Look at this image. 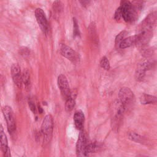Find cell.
Segmentation results:
<instances>
[{
    "label": "cell",
    "mask_w": 157,
    "mask_h": 157,
    "mask_svg": "<svg viewBox=\"0 0 157 157\" xmlns=\"http://www.w3.org/2000/svg\"><path fill=\"white\" fill-rule=\"evenodd\" d=\"M35 17L37 22L44 34L47 35L48 33V23L44 10L40 8H37L35 10Z\"/></svg>",
    "instance_id": "ba28073f"
},
{
    "label": "cell",
    "mask_w": 157,
    "mask_h": 157,
    "mask_svg": "<svg viewBox=\"0 0 157 157\" xmlns=\"http://www.w3.org/2000/svg\"><path fill=\"white\" fill-rule=\"evenodd\" d=\"M84 121L85 115L83 112L80 110H77L74 115V122L75 128L80 131L82 130L83 128Z\"/></svg>",
    "instance_id": "8fae6325"
},
{
    "label": "cell",
    "mask_w": 157,
    "mask_h": 157,
    "mask_svg": "<svg viewBox=\"0 0 157 157\" xmlns=\"http://www.w3.org/2000/svg\"><path fill=\"white\" fill-rule=\"evenodd\" d=\"M59 52L62 56L71 61L72 63L74 64H77L79 63L80 57L78 54L71 47L65 44H62L60 47Z\"/></svg>",
    "instance_id": "8992f818"
},
{
    "label": "cell",
    "mask_w": 157,
    "mask_h": 157,
    "mask_svg": "<svg viewBox=\"0 0 157 157\" xmlns=\"http://www.w3.org/2000/svg\"><path fill=\"white\" fill-rule=\"evenodd\" d=\"M2 110L6 121L8 131L10 134L14 133L16 130V123L13 112L11 107L6 105L2 108Z\"/></svg>",
    "instance_id": "3957f363"
},
{
    "label": "cell",
    "mask_w": 157,
    "mask_h": 157,
    "mask_svg": "<svg viewBox=\"0 0 157 157\" xmlns=\"http://www.w3.org/2000/svg\"><path fill=\"white\" fill-rule=\"evenodd\" d=\"M100 66H101L102 68L104 69L105 70H109L110 66V63L109 59H107V57L103 56L100 61Z\"/></svg>",
    "instance_id": "ffe728a7"
},
{
    "label": "cell",
    "mask_w": 157,
    "mask_h": 157,
    "mask_svg": "<svg viewBox=\"0 0 157 157\" xmlns=\"http://www.w3.org/2000/svg\"><path fill=\"white\" fill-rule=\"evenodd\" d=\"M142 5L141 2H132L129 1H122L120 7L123 19L127 23L134 22L142 9Z\"/></svg>",
    "instance_id": "6da1fadb"
},
{
    "label": "cell",
    "mask_w": 157,
    "mask_h": 157,
    "mask_svg": "<svg viewBox=\"0 0 157 157\" xmlns=\"http://www.w3.org/2000/svg\"><path fill=\"white\" fill-rule=\"evenodd\" d=\"M57 83L61 96L66 101L71 96L72 93L70 90L69 82L66 76L63 74H60L58 77Z\"/></svg>",
    "instance_id": "52a82bcc"
},
{
    "label": "cell",
    "mask_w": 157,
    "mask_h": 157,
    "mask_svg": "<svg viewBox=\"0 0 157 157\" xmlns=\"http://www.w3.org/2000/svg\"><path fill=\"white\" fill-rule=\"evenodd\" d=\"M73 25H74V36H78L80 35V31L79 28L78 26V22L75 18H73Z\"/></svg>",
    "instance_id": "7402d4cb"
},
{
    "label": "cell",
    "mask_w": 157,
    "mask_h": 157,
    "mask_svg": "<svg viewBox=\"0 0 157 157\" xmlns=\"http://www.w3.org/2000/svg\"><path fill=\"white\" fill-rule=\"evenodd\" d=\"M119 101L127 108L134 101V96L132 91L127 87L120 89L118 93Z\"/></svg>",
    "instance_id": "5b68a950"
},
{
    "label": "cell",
    "mask_w": 157,
    "mask_h": 157,
    "mask_svg": "<svg viewBox=\"0 0 157 157\" xmlns=\"http://www.w3.org/2000/svg\"><path fill=\"white\" fill-rule=\"evenodd\" d=\"M28 105L29 107V109H31V110L34 113H36V106L34 104V102L33 101V99H29L28 100Z\"/></svg>",
    "instance_id": "603a6c76"
},
{
    "label": "cell",
    "mask_w": 157,
    "mask_h": 157,
    "mask_svg": "<svg viewBox=\"0 0 157 157\" xmlns=\"http://www.w3.org/2000/svg\"><path fill=\"white\" fill-rule=\"evenodd\" d=\"M153 64L152 62H150L149 61H143L141 63L139 64L136 72V78L137 81H142L145 77L146 72L150 69Z\"/></svg>",
    "instance_id": "9c48e42d"
},
{
    "label": "cell",
    "mask_w": 157,
    "mask_h": 157,
    "mask_svg": "<svg viewBox=\"0 0 157 157\" xmlns=\"http://www.w3.org/2000/svg\"><path fill=\"white\" fill-rule=\"evenodd\" d=\"M0 134H1L0 135L1 136V146L2 150L4 153L7 150L9 147H8L7 137L5 132H4V129L2 125H1V128H0Z\"/></svg>",
    "instance_id": "2e32d148"
},
{
    "label": "cell",
    "mask_w": 157,
    "mask_h": 157,
    "mask_svg": "<svg viewBox=\"0 0 157 157\" xmlns=\"http://www.w3.org/2000/svg\"><path fill=\"white\" fill-rule=\"evenodd\" d=\"M126 34H127V32L126 31H123L117 36V37L115 38V40L116 46L119 47V45L120 44L121 41L126 38L125 37H126Z\"/></svg>",
    "instance_id": "d6986e66"
},
{
    "label": "cell",
    "mask_w": 157,
    "mask_h": 157,
    "mask_svg": "<svg viewBox=\"0 0 157 157\" xmlns=\"http://www.w3.org/2000/svg\"><path fill=\"white\" fill-rule=\"evenodd\" d=\"M22 157H25V156H22Z\"/></svg>",
    "instance_id": "484cf974"
},
{
    "label": "cell",
    "mask_w": 157,
    "mask_h": 157,
    "mask_svg": "<svg viewBox=\"0 0 157 157\" xmlns=\"http://www.w3.org/2000/svg\"><path fill=\"white\" fill-rule=\"evenodd\" d=\"M139 100L140 102L144 105L157 104V97L147 94H143L140 97Z\"/></svg>",
    "instance_id": "4fadbf2b"
},
{
    "label": "cell",
    "mask_w": 157,
    "mask_h": 157,
    "mask_svg": "<svg viewBox=\"0 0 157 157\" xmlns=\"http://www.w3.org/2000/svg\"><path fill=\"white\" fill-rule=\"evenodd\" d=\"M53 11L57 13H59L62 10V4L60 1H55L53 4Z\"/></svg>",
    "instance_id": "44dd1931"
},
{
    "label": "cell",
    "mask_w": 157,
    "mask_h": 157,
    "mask_svg": "<svg viewBox=\"0 0 157 157\" xmlns=\"http://www.w3.org/2000/svg\"><path fill=\"white\" fill-rule=\"evenodd\" d=\"M75 104V94L71 93V96L66 100L65 109L67 112L71 111Z\"/></svg>",
    "instance_id": "9a60e30c"
},
{
    "label": "cell",
    "mask_w": 157,
    "mask_h": 157,
    "mask_svg": "<svg viewBox=\"0 0 157 157\" xmlns=\"http://www.w3.org/2000/svg\"><path fill=\"white\" fill-rule=\"evenodd\" d=\"M22 80H23V83L24 84L25 88L26 89L29 88L30 87V75L29 71L26 69L24 70L23 74H22Z\"/></svg>",
    "instance_id": "ac0fdd59"
},
{
    "label": "cell",
    "mask_w": 157,
    "mask_h": 157,
    "mask_svg": "<svg viewBox=\"0 0 157 157\" xmlns=\"http://www.w3.org/2000/svg\"><path fill=\"white\" fill-rule=\"evenodd\" d=\"M121 18H122L121 11L120 7H119L118 8H117V9L116 10V11H115V12L114 19H115L116 21H118V20H120Z\"/></svg>",
    "instance_id": "cb8c5ba5"
},
{
    "label": "cell",
    "mask_w": 157,
    "mask_h": 157,
    "mask_svg": "<svg viewBox=\"0 0 157 157\" xmlns=\"http://www.w3.org/2000/svg\"><path fill=\"white\" fill-rule=\"evenodd\" d=\"M102 148L101 145L97 142H88L86 147V155L87 156L92 153H95L99 151Z\"/></svg>",
    "instance_id": "5bb4252c"
},
{
    "label": "cell",
    "mask_w": 157,
    "mask_h": 157,
    "mask_svg": "<svg viewBox=\"0 0 157 157\" xmlns=\"http://www.w3.org/2000/svg\"><path fill=\"white\" fill-rule=\"evenodd\" d=\"M4 157H11V153H10V148H8L6 151L4 152Z\"/></svg>",
    "instance_id": "d4e9b609"
},
{
    "label": "cell",
    "mask_w": 157,
    "mask_h": 157,
    "mask_svg": "<svg viewBox=\"0 0 157 157\" xmlns=\"http://www.w3.org/2000/svg\"><path fill=\"white\" fill-rule=\"evenodd\" d=\"M137 35L131 36L126 37L124 40H123L120 43V44L119 45L118 47L121 49H124L132 45L137 44Z\"/></svg>",
    "instance_id": "7c38bea8"
},
{
    "label": "cell",
    "mask_w": 157,
    "mask_h": 157,
    "mask_svg": "<svg viewBox=\"0 0 157 157\" xmlns=\"http://www.w3.org/2000/svg\"><path fill=\"white\" fill-rule=\"evenodd\" d=\"M88 141L83 129L80 131L78 137L76 144V151L78 157H87L86 147Z\"/></svg>",
    "instance_id": "277c9868"
},
{
    "label": "cell",
    "mask_w": 157,
    "mask_h": 157,
    "mask_svg": "<svg viewBox=\"0 0 157 157\" xmlns=\"http://www.w3.org/2000/svg\"><path fill=\"white\" fill-rule=\"evenodd\" d=\"M128 136V138L133 142H135L137 143H144L145 142L144 137H143L142 136L136 132H129Z\"/></svg>",
    "instance_id": "e0dca14e"
},
{
    "label": "cell",
    "mask_w": 157,
    "mask_h": 157,
    "mask_svg": "<svg viewBox=\"0 0 157 157\" xmlns=\"http://www.w3.org/2000/svg\"><path fill=\"white\" fill-rule=\"evenodd\" d=\"M53 129V120L51 115H47L43 120L41 125V134L45 144L50 142L52 137Z\"/></svg>",
    "instance_id": "7a4b0ae2"
},
{
    "label": "cell",
    "mask_w": 157,
    "mask_h": 157,
    "mask_svg": "<svg viewBox=\"0 0 157 157\" xmlns=\"http://www.w3.org/2000/svg\"><path fill=\"white\" fill-rule=\"evenodd\" d=\"M10 72L13 83L18 88H21L23 84V80L20 66L17 63L13 64L11 66Z\"/></svg>",
    "instance_id": "30bf717a"
}]
</instances>
